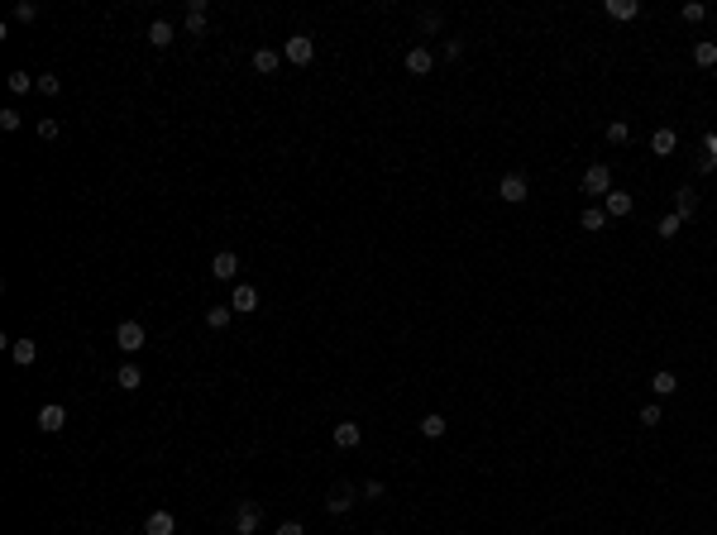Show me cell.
Here are the masks:
<instances>
[{"label":"cell","instance_id":"1","mask_svg":"<svg viewBox=\"0 0 717 535\" xmlns=\"http://www.w3.org/2000/svg\"><path fill=\"white\" fill-rule=\"evenodd\" d=\"M283 58L292 67H306L311 58H316V39H311V34H292V39L283 44Z\"/></svg>","mask_w":717,"mask_h":535},{"label":"cell","instance_id":"2","mask_svg":"<svg viewBox=\"0 0 717 535\" xmlns=\"http://www.w3.org/2000/svg\"><path fill=\"white\" fill-rule=\"evenodd\" d=\"M143 340H148V335H143V320H120V325H115V345L125 349V354H139Z\"/></svg>","mask_w":717,"mask_h":535},{"label":"cell","instance_id":"3","mask_svg":"<svg viewBox=\"0 0 717 535\" xmlns=\"http://www.w3.org/2000/svg\"><path fill=\"white\" fill-rule=\"evenodd\" d=\"M497 196H502V201H507V205H522L526 196H531V182H526L522 173H507V177H502V182H497Z\"/></svg>","mask_w":717,"mask_h":535},{"label":"cell","instance_id":"4","mask_svg":"<svg viewBox=\"0 0 717 535\" xmlns=\"http://www.w3.org/2000/svg\"><path fill=\"white\" fill-rule=\"evenodd\" d=\"M210 277H215V282H235V277H239V253L235 249H220L215 258H210Z\"/></svg>","mask_w":717,"mask_h":535},{"label":"cell","instance_id":"5","mask_svg":"<svg viewBox=\"0 0 717 535\" xmlns=\"http://www.w3.org/2000/svg\"><path fill=\"white\" fill-rule=\"evenodd\" d=\"M39 430H44V435L67 430V407H63V402H48V407H39Z\"/></svg>","mask_w":717,"mask_h":535},{"label":"cell","instance_id":"6","mask_svg":"<svg viewBox=\"0 0 717 535\" xmlns=\"http://www.w3.org/2000/svg\"><path fill=\"white\" fill-rule=\"evenodd\" d=\"M584 191H589V196H598V201L612 191V173H607V163H593L589 173H584Z\"/></svg>","mask_w":717,"mask_h":535},{"label":"cell","instance_id":"7","mask_svg":"<svg viewBox=\"0 0 717 535\" xmlns=\"http://www.w3.org/2000/svg\"><path fill=\"white\" fill-rule=\"evenodd\" d=\"M258 516H263L258 502H239L235 506V535H254L258 531Z\"/></svg>","mask_w":717,"mask_h":535},{"label":"cell","instance_id":"8","mask_svg":"<svg viewBox=\"0 0 717 535\" xmlns=\"http://www.w3.org/2000/svg\"><path fill=\"white\" fill-rule=\"evenodd\" d=\"M115 387H120V392H139L143 387L139 363H120V368H115Z\"/></svg>","mask_w":717,"mask_h":535},{"label":"cell","instance_id":"9","mask_svg":"<svg viewBox=\"0 0 717 535\" xmlns=\"http://www.w3.org/2000/svg\"><path fill=\"white\" fill-rule=\"evenodd\" d=\"M631 205H636V201H631L626 191H607V196H603V210H607V220H621V215H631Z\"/></svg>","mask_w":717,"mask_h":535},{"label":"cell","instance_id":"10","mask_svg":"<svg viewBox=\"0 0 717 535\" xmlns=\"http://www.w3.org/2000/svg\"><path fill=\"white\" fill-rule=\"evenodd\" d=\"M359 440H364L359 421H335V449H354Z\"/></svg>","mask_w":717,"mask_h":535},{"label":"cell","instance_id":"11","mask_svg":"<svg viewBox=\"0 0 717 535\" xmlns=\"http://www.w3.org/2000/svg\"><path fill=\"white\" fill-rule=\"evenodd\" d=\"M230 306H235V311H258V287H254V282H235Z\"/></svg>","mask_w":717,"mask_h":535},{"label":"cell","instance_id":"12","mask_svg":"<svg viewBox=\"0 0 717 535\" xmlns=\"http://www.w3.org/2000/svg\"><path fill=\"white\" fill-rule=\"evenodd\" d=\"M143 535H177V516L173 511H153L143 521Z\"/></svg>","mask_w":717,"mask_h":535},{"label":"cell","instance_id":"13","mask_svg":"<svg viewBox=\"0 0 717 535\" xmlns=\"http://www.w3.org/2000/svg\"><path fill=\"white\" fill-rule=\"evenodd\" d=\"M430 67H435L430 48H407V72H412V77H426Z\"/></svg>","mask_w":717,"mask_h":535},{"label":"cell","instance_id":"14","mask_svg":"<svg viewBox=\"0 0 717 535\" xmlns=\"http://www.w3.org/2000/svg\"><path fill=\"white\" fill-rule=\"evenodd\" d=\"M693 210H698V191H693V187H679V191H674V215H679V220H688Z\"/></svg>","mask_w":717,"mask_h":535},{"label":"cell","instance_id":"15","mask_svg":"<svg viewBox=\"0 0 717 535\" xmlns=\"http://www.w3.org/2000/svg\"><path fill=\"white\" fill-rule=\"evenodd\" d=\"M278 67H283V53H278V48H254V72L268 77V72H278Z\"/></svg>","mask_w":717,"mask_h":535},{"label":"cell","instance_id":"16","mask_svg":"<svg viewBox=\"0 0 717 535\" xmlns=\"http://www.w3.org/2000/svg\"><path fill=\"white\" fill-rule=\"evenodd\" d=\"M674 148H679V134H674V129H655V134H651V153L669 158Z\"/></svg>","mask_w":717,"mask_h":535},{"label":"cell","instance_id":"17","mask_svg":"<svg viewBox=\"0 0 717 535\" xmlns=\"http://www.w3.org/2000/svg\"><path fill=\"white\" fill-rule=\"evenodd\" d=\"M325 506H330V516H345V511L354 506V488H345V483H340V488L325 497Z\"/></svg>","mask_w":717,"mask_h":535},{"label":"cell","instance_id":"18","mask_svg":"<svg viewBox=\"0 0 717 535\" xmlns=\"http://www.w3.org/2000/svg\"><path fill=\"white\" fill-rule=\"evenodd\" d=\"M173 39H177V29L168 24V19H153V24H148V44H153V48H168Z\"/></svg>","mask_w":717,"mask_h":535},{"label":"cell","instance_id":"19","mask_svg":"<svg viewBox=\"0 0 717 535\" xmlns=\"http://www.w3.org/2000/svg\"><path fill=\"white\" fill-rule=\"evenodd\" d=\"M10 359H15L19 368H29V363L39 359V345H34V340H15V345H10Z\"/></svg>","mask_w":717,"mask_h":535},{"label":"cell","instance_id":"20","mask_svg":"<svg viewBox=\"0 0 717 535\" xmlns=\"http://www.w3.org/2000/svg\"><path fill=\"white\" fill-rule=\"evenodd\" d=\"M651 387H655V397H674V392H679V378H674L669 368H660V373L651 378Z\"/></svg>","mask_w":717,"mask_h":535},{"label":"cell","instance_id":"21","mask_svg":"<svg viewBox=\"0 0 717 535\" xmlns=\"http://www.w3.org/2000/svg\"><path fill=\"white\" fill-rule=\"evenodd\" d=\"M579 225H584V230H593V235H598V230H607V210H603V205H589V210L579 215Z\"/></svg>","mask_w":717,"mask_h":535},{"label":"cell","instance_id":"22","mask_svg":"<svg viewBox=\"0 0 717 535\" xmlns=\"http://www.w3.org/2000/svg\"><path fill=\"white\" fill-rule=\"evenodd\" d=\"M421 435H426V440H440V435H445V416H440V411L421 416Z\"/></svg>","mask_w":717,"mask_h":535},{"label":"cell","instance_id":"23","mask_svg":"<svg viewBox=\"0 0 717 535\" xmlns=\"http://www.w3.org/2000/svg\"><path fill=\"white\" fill-rule=\"evenodd\" d=\"M607 15H612V19H636L641 5H636V0H607Z\"/></svg>","mask_w":717,"mask_h":535},{"label":"cell","instance_id":"24","mask_svg":"<svg viewBox=\"0 0 717 535\" xmlns=\"http://www.w3.org/2000/svg\"><path fill=\"white\" fill-rule=\"evenodd\" d=\"M693 63H698V67H717V44H713V39L693 44Z\"/></svg>","mask_w":717,"mask_h":535},{"label":"cell","instance_id":"25","mask_svg":"<svg viewBox=\"0 0 717 535\" xmlns=\"http://www.w3.org/2000/svg\"><path fill=\"white\" fill-rule=\"evenodd\" d=\"M230 320H235V306H210V311H206V325H210V330H225Z\"/></svg>","mask_w":717,"mask_h":535},{"label":"cell","instance_id":"26","mask_svg":"<svg viewBox=\"0 0 717 535\" xmlns=\"http://www.w3.org/2000/svg\"><path fill=\"white\" fill-rule=\"evenodd\" d=\"M679 230H684V220H679V215H674V210H669L665 220L655 225V235H660V239H679Z\"/></svg>","mask_w":717,"mask_h":535},{"label":"cell","instance_id":"27","mask_svg":"<svg viewBox=\"0 0 717 535\" xmlns=\"http://www.w3.org/2000/svg\"><path fill=\"white\" fill-rule=\"evenodd\" d=\"M607 143H617V148L631 143V125H626V120H612V125H607Z\"/></svg>","mask_w":717,"mask_h":535},{"label":"cell","instance_id":"28","mask_svg":"<svg viewBox=\"0 0 717 535\" xmlns=\"http://www.w3.org/2000/svg\"><path fill=\"white\" fill-rule=\"evenodd\" d=\"M29 86H39V77H29V72H10V91H15V96H24Z\"/></svg>","mask_w":717,"mask_h":535},{"label":"cell","instance_id":"29","mask_svg":"<svg viewBox=\"0 0 717 535\" xmlns=\"http://www.w3.org/2000/svg\"><path fill=\"white\" fill-rule=\"evenodd\" d=\"M19 125H24V115H19L15 106H5V111H0V129H10V134H15Z\"/></svg>","mask_w":717,"mask_h":535},{"label":"cell","instance_id":"30","mask_svg":"<svg viewBox=\"0 0 717 535\" xmlns=\"http://www.w3.org/2000/svg\"><path fill=\"white\" fill-rule=\"evenodd\" d=\"M440 29H445L440 10H426V15H421V34H440Z\"/></svg>","mask_w":717,"mask_h":535},{"label":"cell","instance_id":"31","mask_svg":"<svg viewBox=\"0 0 717 535\" xmlns=\"http://www.w3.org/2000/svg\"><path fill=\"white\" fill-rule=\"evenodd\" d=\"M15 19H19V24H29V19H39V5H34V0H19V5H15Z\"/></svg>","mask_w":717,"mask_h":535},{"label":"cell","instance_id":"32","mask_svg":"<svg viewBox=\"0 0 717 535\" xmlns=\"http://www.w3.org/2000/svg\"><path fill=\"white\" fill-rule=\"evenodd\" d=\"M679 15H684L688 24H698V19L708 15V5H698V0H688V5H684V10H679Z\"/></svg>","mask_w":717,"mask_h":535},{"label":"cell","instance_id":"33","mask_svg":"<svg viewBox=\"0 0 717 535\" xmlns=\"http://www.w3.org/2000/svg\"><path fill=\"white\" fill-rule=\"evenodd\" d=\"M39 91H44V96H58V91H63V81L53 77V72H44V77H39Z\"/></svg>","mask_w":717,"mask_h":535},{"label":"cell","instance_id":"34","mask_svg":"<svg viewBox=\"0 0 717 535\" xmlns=\"http://www.w3.org/2000/svg\"><path fill=\"white\" fill-rule=\"evenodd\" d=\"M660 421H665V411L655 407V402H651V407H641V425H660Z\"/></svg>","mask_w":717,"mask_h":535},{"label":"cell","instance_id":"35","mask_svg":"<svg viewBox=\"0 0 717 535\" xmlns=\"http://www.w3.org/2000/svg\"><path fill=\"white\" fill-rule=\"evenodd\" d=\"M58 134H63L58 120H39V139H58Z\"/></svg>","mask_w":717,"mask_h":535},{"label":"cell","instance_id":"36","mask_svg":"<svg viewBox=\"0 0 717 535\" xmlns=\"http://www.w3.org/2000/svg\"><path fill=\"white\" fill-rule=\"evenodd\" d=\"M382 492H387V488H382V483H378V478H368V483H364V497H373V502H378V497H382Z\"/></svg>","mask_w":717,"mask_h":535},{"label":"cell","instance_id":"37","mask_svg":"<svg viewBox=\"0 0 717 535\" xmlns=\"http://www.w3.org/2000/svg\"><path fill=\"white\" fill-rule=\"evenodd\" d=\"M278 535H306V526H302V521H283V526H278Z\"/></svg>","mask_w":717,"mask_h":535},{"label":"cell","instance_id":"38","mask_svg":"<svg viewBox=\"0 0 717 535\" xmlns=\"http://www.w3.org/2000/svg\"><path fill=\"white\" fill-rule=\"evenodd\" d=\"M459 53H464V44H459V39H445V58H449V63H454Z\"/></svg>","mask_w":717,"mask_h":535},{"label":"cell","instance_id":"39","mask_svg":"<svg viewBox=\"0 0 717 535\" xmlns=\"http://www.w3.org/2000/svg\"><path fill=\"white\" fill-rule=\"evenodd\" d=\"M703 153H708V158H717V134H703Z\"/></svg>","mask_w":717,"mask_h":535},{"label":"cell","instance_id":"40","mask_svg":"<svg viewBox=\"0 0 717 535\" xmlns=\"http://www.w3.org/2000/svg\"><path fill=\"white\" fill-rule=\"evenodd\" d=\"M373 535H382V531H373Z\"/></svg>","mask_w":717,"mask_h":535}]
</instances>
